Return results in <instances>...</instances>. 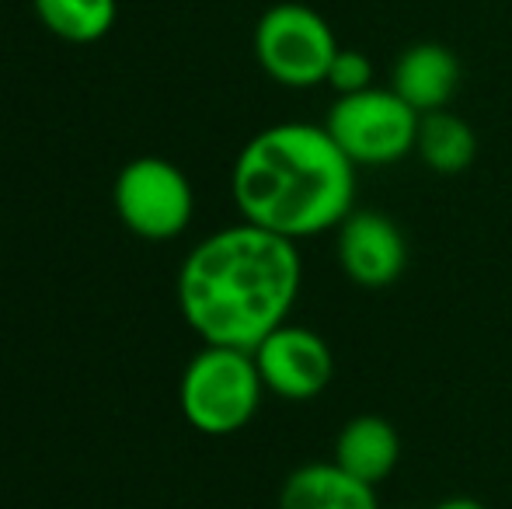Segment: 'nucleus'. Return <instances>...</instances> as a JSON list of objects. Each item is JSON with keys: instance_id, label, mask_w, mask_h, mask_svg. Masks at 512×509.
<instances>
[{"instance_id": "1", "label": "nucleus", "mask_w": 512, "mask_h": 509, "mask_svg": "<svg viewBox=\"0 0 512 509\" xmlns=\"http://www.w3.org/2000/svg\"><path fill=\"white\" fill-rule=\"evenodd\" d=\"M297 241L248 220L206 234L178 269V311L206 346L255 349L300 300Z\"/></svg>"}, {"instance_id": "2", "label": "nucleus", "mask_w": 512, "mask_h": 509, "mask_svg": "<svg viewBox=\"0 0 512 509\" xmlns=\"http://www.w3.org/2000/svg\"><path fill=\"white\" fill-rule=\"evenodd\" d=\"M230 199L241 220L300 245L356 210V164L324 123L265 126L230 168Z\"/></svg>"}, {"instance_id": "3", "label": "nucleus", "mask_w": 512, "mask_h": 509, "mask_svg": "<svg viewBox=\"0 0 512 509\" xmlns=\"http://www.w3.org/2000/svg\"><path fill=\"white\" fill-rule=\"evenodd\" d=\"M265 384L255 353L230 346H203L182 370L178 405L203 436H234L258 415Z\"/></svg>"}, {"instance_id": "4", "label": "nucleus", "mask_w": 512, "mask_h": 509, "mask_svg": "<svg viewBox=\"0 0 512 509\" xmlns=\"http://www.w3.org/2000/svg\"><path fill=\"white\" fill-rule=\"evenodd\" d=\"M418 123L422 116L391 84L387 88L373 84L356 95H338L324 116V129L356 168H391V164L411 157Z\"/></svg>"}, {"instance_id": "5", "label": "nucleus", "mask_w": 512, "mask_h": 509, "mask_svg": "<svg viewBox=\"0 0 512 509\" xmlns=\"http://www.w3.org/2000/svg\"><path fill=\"white\" fill-rule=\"evenodd\" d=\"M338 39L321 11L297 0L272 4L255 25V60L276 84L307 91L328 81Z\"/></svg>"}, {"instance_id": "6", "label": "nucleus", "mask_w": 512, "mask_h": 509, "mask_svg": "<svg viewBox=\"0 0 512 509\" xmlns=\"http://www.w3.org/2000/svg\"><path fill=\"white\" fill-rule=\"evenodd\" d=\"M115 213L143 241H175L196 213V192L178 164L164 157H136L115 178Z\"/></svg>"}, {"instance_id": "7", "label": "nucleus", "mask_w": 512, "mask_h": 509, "mask_svg": "<svg viewBox=\"0 0 512 509\" xmlns=\"http://www.w3.org/2000/svg\"><path fill=\"white\" fill-rule=\"evenodd\" d=\"M255 363L269 394L283 401H314L335 377V353L328 339L307 325H279L255 349Z\"/></svg>"}, {"instance_id": "8", "label": "nucleus", "mask_w": 512, "mask_h": 509, "mask_svg": "<svg viewBox=\"0 0 512 509\" xmlns=\"http://www.w3.org/2000/svg\"><path fill=\"white\" fill-rule=\"evenodd\" d=\"M335 258L349 283L363 290H387L408 269L405 231L387 213L356 206L335 227Z\"/></svg>"}, {"instance_id": "9", "label": "nucleus", "mask_w": 512, "mask_h": 509, "mask_svg": "<svg viewBox=\"0 0 512 509\" xmlns=\"http://www.w3.org/2000/svg\"><path fill=\"white\" fill-rule=\"evenodd\" d=\"M391 88L418 112L450 109L460 88V60L443 42H411L391 67Z\"/></svg>"}, {"instance_id": "10", "label": "nucleus", "mask_w": 512, "mask_h": 509, "mask_svg": "<svg viewBox=\"0 0 512 509\" xmlns=\"http://www.w3.org/2000/svg\"><path fill=\"white\" fill-rule=\"evenodd\" d=\"M279 509H380L377 485L359 482L335 461H307L286 475Z\"/></svg>"}, {"instance_id": "11", "label": "nucleus", "mask_w": 512, "mask_h": 509, "mask_svg": "<svg viewBox=\"0 0 512 509\" xmlns=\"http://www.w3.org/2000/svg\"><path fill=\"white\" fill-rule=\"evenodd\" d=\"M331 461L356 475L366 485H380L384 478L394 475L401 461V436L391 419L384 415H356L349 419L335 436Z\"/></svg>"}, {"instance_id": "12", "label": "nucleus", "mask_w": 512, "mask_h": 509, "mask_svg": "<svg viewBox=\"0 0 512 509\" xmlns=\"http://www.w3.org/2000/svg\"><path fill=\"white\" fill-rule=\"evenodd\" d=\"M415 157L436 175H460L478 157V133L453 109L425 112L418 123Z\"/></svg>"}, {"instance_id": "13", "label": "nucleus", "mask_w": 512, "mask_h": 509, "mask_svg": "<svg viewBox=\"0 0 512 509\" xmlns=\"http://www.w3.org/2000/svg\"><path fill=\"white\" fill-rule=\"evenodd\" d=\"M35 18L63 42L88 46L112 32L119 0H32Z\"/></svg>"}, {"instance_id": "14", "label": "nucleus", "mask_w": 512, "mask_h": 509, "mask_svg": "<svg viewBox=\"0 0 512 509\" xmlns=\"http://www.w3.org/2000/svg\"><path fill=\"white\" fill-rule=\"evenodd\" d=\"M328 84L331 91L338 95H356V91H366L373 88V63L366 53L359 49H338L335 60L328 67Z\"/></svg>"}, {"instance_id": "15", "label": "nucleus", "mask_w": 512, "mask_h": 509, "mask_svg": "<svg viewBox=\"0 0 512 509\" xmlns=\"http://www.w3.org/2000/svg\"><path fill=\"white\" fill-rule=\"evenodd\" d=\"M432 509H485V506L471 496H450V499H443V503H436Z\"/></svg>"}]
</instances>
